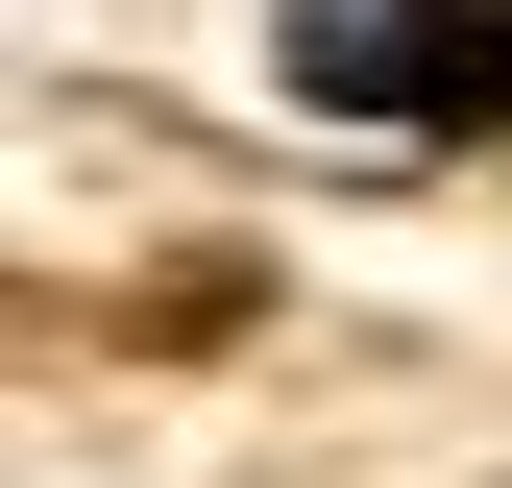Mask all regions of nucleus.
Returning <instances> with one entry per match:
<instances>
[{
    "label": "nucleus",
    "instance_id": "1",
    "mask_svg": "<svg viewBox=\"0 0 512 488\" xmlns=\"http://www.w3.org/2000/svg\"><path fill=\"white\" fill-rule=\"evenodd\" d=\"M317 98H512V0H439V25H317Z\"/></svg>",
    "mask_w": 512,
    "mask_h": 488
}]
</instances>
